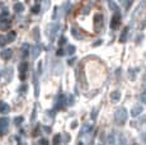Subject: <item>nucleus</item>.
Wrapping results in <instances>:
<instances>
[{
    "label": "nucleus",
    "instance_id": "obj_1",
    "mask_svg": "<svg viewBox=\"0 0 146 145\" xmlns=\"http://www.w3.org/2000/svg\"><path fill=\"white\" fill-rule=\"evenodd\" d=\"M127 110H126L125 107H121L118 110L114 112V120H116V122L118 125H123L126 121H127Z\"/></svg>",
    "mask_w": 146,
    "mask_h": 145
},
{
    "label": "nucleus",
    "instance_id": "obj_2",
    "mask_svg": "<svg viewBox=\"0 0 146 145\" xmlns=\"http://www.w3.org/2000/svg\"><path fill=\"white\" fill-rule=\"evenodd\" d=\"M58 28H60V24L58 23H53V24H51V26L48 27V28H47V35L50 36V40L51 41H55L56 33H57Z\"/></svg>",
    "mask_w": 146,
    "mask_h": 145
},
{
    "label": "nucleus",
    "instance_id": "obj_3",
    "mask_svg": "<svg viewBox=\"0 0 146 145\" xmlns=\"http://www.w3.org/2000/svg\"><path fill=\"white\" fill-rule=\"evenodd\" d=\"M146 7V3L145 1H141L139 5H137V8L135 9V12L132 13V21H136V19H139V17L142 14V12H144Z\"/></svg>",
    "mask_w": 146,
    "mask_h": 145
},
{
    "label": "nucleus",
    "instance_id": "obj_4",
    "mask_svg": "<svg viewBox=\"0 0 146 145\" xmlns=\"http://www.w3.org/2000/svg\"><path fill=\"white\" fill-rule=\"evenodd\" d=\"M8 127H9V118L8 117H1L0 118V135H5Z\"/></svg>",
    "mask_w": 146,
    "mask_h": 145
},
{
    "label": "nucleus",
    "instance_id": "obj_5",
    "mask_svg": "<svg viewBox=\"0 0 146 145\" xmlns=\"http://www.w3.org/2000/svg\"><path fill=\"white\" fill-rule=\"evenodd\" d=\"M119 22H121V13H119V12H117V13H114V14H113V17H112L111 27H112L113 29H116L117 27H118Z\"/></svg>",
    "mask_w": 146,
    "mask_h": 145
},
{
    "label": "nucleus",
    "instance_id": "obj_6",
    "mask_svg": "<svg viewBox=\"0 0 146 145\" xmlns=\"http://www.w3.org/2000/svg\"><path fill=\"white\" fill-rule=\"evenodd\" d=\"M18 69H19V71L22 72V75H21V79H26V76H24V72L28 71V63H26V61H22L21 64L18 65Z\"/></svg>",
    "mask_w": 146,
    "mask_h": 145
},
{
    "label": "nucleus",
    "instance_id": "obj_7",
    "mask_svg": "<svg viewBox=\"0 0 146 145\" xmlns=\"http://www.w3.org/2000/svg\"><path fill=\"white\" fill-rule=\"evenodd\" d=\"M141 112H142V106L137 104V106H135L132 110H131V116H132V117H137Z\"/></svg>",
    "mask_w": 146,
    "mask_h": 145
},
{
    "label": "nucleus",
    "instance_id": "obj_8",
    "mask_svg": "<svg viewBox=\"0 0 146 145\" xmlns=\"http://www.w3.org/2000/svg\"><path fill=\"white\" fill-rule=\"evenodd\" d=\"M118 144V140H117V135L114 132L109 134L108 135V145H117Z\"/></svg>",
    "mask_w": 146,
    "mask_h": 145
},
{
    "label": "nucleus",
    "instance_id": "obj_9",
    "mask_svg": "<svg viewBox=\"0 0 146 145\" xmlns=\"http://www.w3.org/2000/svg\"><path fill=\"white\" fill-rule=\"evenodd\" d=\"M12 55H13V51L10 49H8V50H3L1 52H0V56H1L4 60H8V59H10L12 57Z\"/></svg>",
    "mask_w": 146,
    "mask_h": 145
},
{
    "label": "nucleus",
    "instance_id": "obj_10",
    "mask_svg": "<svg viewBox=\"0 0 146 145\" xmlns=\"http://www.w3.org/2000/svg\"><path fill=\"white\" fill-rule=\"evenodd\" d=\"M40 54H41V46H40V45L33 46V49H32V57L33 59H37Z\"/></svg>",
    "mask_w": 146,
    "mask_h": 145
},
{
    "label": "nucleus",
    "instance_id": "obj_11",
    "mask_svg": "<svg viewBox=\"0 0 146 145\" xmlns=\"http://www.w3.org/2000/svg\"><path fill=\"white\" fill-rule=\"evenodd\" d=\"M29 49H31L29 45H28V43H23V46H22V56L27 57L28 54H29Z\"/></svg>",
    "mask_w": 146,
    "mask_h": 145
},
{
    "label": "nucleus",
    "instance_id": "obj_12",
    "mask_svg": "<svg viewBox=\"0 0 146 145\" xmlns=\"http://www.w3.org/2000/svg\"><path fill=\"white\" fill-rule=\"evenodd\" d=\"M119 98H121V93L118 90H114V92H112L111 93V99H112V102H118L119 101Z\"/></svg>",
    "mask_w": 146,
    "mask_h": 145
},
{
    "label": "nucleus",
    "instance_id": "obj_13",
    "mask_svg": "<svg viewBox=\"0 0 146 145\" xmlns=\"http://www.w3.org/2000/svg\"><path fill=\"white\" fill-rule=\"evenodd\" d=\"M127 35H128V27H125V29L122 31V35L119 37V42H126L127 41Z\"/></svg>",
    "mask_w": 146,
    "mask_h": 145
},
{
    "label": "nucleus",
    "instance_id": "obj_14",
    "mask_svg": "<svg viewBox=\"0 0 146 145\" xmlns=\"http://www.w3.org/2000/svg\"><path fill=\"white\" fill-rule=\"evenodd\" d=\"M10 111V107L8 103H0V113H8Z\"/></svg>",
    "mask_w": 146,
    "mask_h": 145
},
{
    "label": "nucleus",
    "instance_id": "obj_15",
    "mask_svg": "<svg viewBox=\"0 0 146 145\" xmlns=\"http://www.w3.org/2000/svg\"><path fill=\"white\" fill-rule=\"evenodd\" d=\"M8 18H9V12H8V10H3L1 14H0V22L4 23V22L8 21Z\"/></svg>",
    "mask_w": 146,
    "mask_h": 145
},
{
    "label": "nucleus",
    "instance_id": "obj_16",
    "mask_svg": "<svg viewBox=\"0 0 146 145\" xmlns=\"http://www.w3.org/2000/svg\"><path fill=\"white\" fill-rule=\"evenodd\" d=\"M23 9H24V5L22 4V3H15V4H14V10H15L17 13H22Z\"/></svg>",
    "mask_w": 146,
    "mask_h": 145
},
{
    "label": "nucleus",
    "instance_id": "obj_17",
    "mask_svg": "<svg viewBox=\"0 0 146 145\" xmlns=\"http://www.w3.org/2000/svg\"><path fill=\"white\" fill-rule=\"evenodd\" d=\"M71 33H72V36H74L76 40H81V38H83V36H81L80 33L78 32V31L75 29V28H71Z\"/></svg>",
    "mask_w": 146,
    "mask_h": 145
},
{
    "label": "nucleus",
    "instance_id": "obj_18",
    "mask_svg": "<svg viewBox=\"0 0 146 145\" xmlns=\"http://www.w3.org/2000/svg\"><path fill=\"white\" fill-rule=\"evenodd\" d=\"M14 38H15V32H14V31H12V32H10L9 35L7 36V40H8V42H13Z\"/></svg>",
    "mask_w": 146,
    "mask_h": 145
},
{
    "label": "nucleus",
    "instance_id": "obj_19",
    "mask_svg": "<svg viewBox=\"0 0 146 145\" xmlns=\"http://www.w3.org/2000/svg\"><path fill=\"white\" fill-rule=\"evenodd\" d=\"M108 5L112 8V9H113V12H114V13L119 12V9H118V7H117V5H116V3H113V1H109V3H108Z\"/></svg>",
    "mask_w": 146,
    "mask_h": 145
},
{
    "label": "nucleus",
    "instance_id": "obj_20",
    "mask_svg": "<svg viewBox=\"0 0 146 145\" xmlns=\"http://www.w3.org/2000/svg\"><path fill=\"white\" fill-rule=\"evenodd\" d=\"M8 43V40H7V36H0V47H3L4 45Z\"/></svg>",
    "mask_w": 146,
    "mask_h": 145
},
{
    "label": "nucleus",
    "instance_id": "obj_21",
    "mask_svg": "<svg viewBox=\"0 0 146 145\" xmlns=\"http://www.w3.org/2000/svg\"><path fill=\"white\" fill-rule=\"evenodd\" d=\"M75 52V46H67V50H66V54H69V55H72Z\"/></svg>",
    "mask_w": 146,
    "mask_h": 145
},
{
    "label": "nucleus",
    "instance_id": "obj_22",
    "mask_svg": "<svg viewBox=\"0 0 146 145\" xmlns=\"http://www.w3.org/2000/svg\"><path fill=\"white\" fill-rule=\"evenodd\" d=\"M40 4H38V3H36V5L35 7L32 8V13H35V14H37V13H40Z\"/></svg>",
    "mask_w": 146,
    "mask_h": 145
},
{
    "label": "nucleus",
    "instance_id": "obj_23",
    "mask_svg": "<svg viewBox=\"0 0 146 145\" xmlns=\"http://www.w3.org/2000/svg\"><path fill=\"white\" fill-rule=\"evenodd\" d=\"M64 101H65V98H64V96H60V98L57 99V107H58V108H61V107H62Z\"/></svg>",
    "mask_w": 146,
    "mask_h": 145
},
{
    "label": "nucleus",
    "instance_id": "obj_24",
    "mask_svg": "<svg viewBox=\"0 0 146 145\" xmlns=\"http://www.w3.org/2000/svg\"><path fill=\"white\" fill-rule=\"evenodd\" d=\"M23 117L22 116H19V117H15V120H14V121H15V125L17 126H19V125H22V122H23Z\"/></svg>",
    "mask_w": 146,
    "mask_h": 145
},
{
    "label": "nucleus",
    "instance_id": "obj_25",
    "mask_svg": "<svg viewBox=\"0 0 146 145\" xmlns=\"http://www.w3.org/2000/svg\"><path fill=\"white\" fill-rule=\"evenodd\" d=\"M140 99H141L142 103H145V104H146V90H144L141 93V96H140Z\"/></svg>",
    "mask_w": 146,
    "mask_h": 145
},
{
    "label": "nucleus",
    "instance_id": "obj_26",
    "mask_svg": "<svg viewBox=\"0 0 146 145\" xmlns=\"http://www.w3.org/2000/svg\"><path fill=\"white\" fill-rule=\"evenodd\" d=\"M53 145H60V135H55V138H53Z\"/></svg>",
    "mask_w": 146,
    "mask_h": 145
},
{
    "label": "nucleus",
    "instance_id": "obj_27",
    "mask_svg": "<svg viewBox=\"0 0 146 145\" xmlns=\"http://www.w3.org/2000/svg\"><path fill=\"white\" fill-rule=\"evenodd\" d=\"M27 89H28L27 85H22V87L19 88V92H21V94H24V93H26V90H27Z\"/></svg>",
    "mask_w": 146,
    "mask_h": 145
},
{
    "label": "nucleus",
    "instance_id": "obj_28",
    "mask_svg": "<svg viewBox=\"0 0 146 145\" xmlns=\"http://www.w3.org/2000/svg\"><path fill=\"white\" fill-rule=\"evenodd\" d=\"M56 54H57V56H64V55H65L66 52L64 51L62 49H58V50H57V52H56Z\"/></svg>",
    "mask_w": 146,
    "mask_h": 145
},
{
    "label": "nucleus",
    "instance_id": "obj_29",
    "mask_svg": "<svg viewBox=\"0 0 146 145\" xmlns=\"http://www.w3.org/2000/svg\"><path fill=\"white\" fill-rule=\"evenodd\" d=\"M67 104H69V106H72V104H74V98H72V96H70V99H67Z\"/></svg>",
    "mask_w": 146,
    "mask_h": 145
},
{
    "label": "nucleus",
    "instance_id": "obj_30",
    "mask_svg": "<svg viewBox=\"0 0 146 145\" xmlns=\"http://www.w3.org/2000/svg\"><path fill=\"white\" fill-rule=\"evenodd\" d=\"M37 71H38V74H41V72H42V61H40V63H38Z\"/></svg>",
    "mask_w": 146,
    "mask_h": 145
},
{
    "label": "nucleus",
    "instance_id": "obj_31",
    "mask_svg": "<svg viewBox=\"0 0 146 145\" xmlns=\"http://www.w3.org/2000/svg\"><path fill=\"white\" fill-rule=\"evenodd\" d=\"M65 41H66V38H65V37H61V38H60V41H58V43H60V45H64V43H65Z\"/></svg>",
    "mask_w": 146,
    "mask_h": 145
},
{
    "label": "nucleus",
    "instance_id": "obj_32",
    "mask_svg": "<svg viewBox=\"0 0 146 145\" xmlns=\"http://www.w3.org/2000/svg\"><path fill=\"white\" fill-rule=\"evenodd\" d=\"M41 144H42V145H48V141H47L46 139H42V140H41Z\"/></svg>",
    "mask_w": 146,
    "mask_h": 145
},
{
    "label": "nucleus",
    "instance_id": "obj_33",
    "mask_svg": "<svg viewBox=\"0 0 146 145\" xmlns=\"http://www.w3.org/2000/svg\"><path fill=\"white\" fill-rule=\"evenodd\" d=\"M8 27H9V23H8V24H1V26H0V28H1V29H7Z\"/></svg>",
    "mask_w": 146,
    "mask_h": 145
},
{
    "label": "nucleus",
    "instance_id": "obj_34",
    "mask_svg": "<svg viewBox=\"0 0 146 145\" xmlns=\"http://www.w3.org/2000/svg\"><path fill=\"white\" fill-rule=\"evenodd\" d=\"M141 140L146 144V134H142V135H141Z\"/></svg>",
    "mask_w": 146,
    "mask_h": 145
},
{
    "label": "nucleus",
    "instance_id": "obj_35",
    "mask_svg": "<svg viewBox=\"0 0 146 145\" xmlns=\"http://www.w3.org/2000/svg\"><path fill=\"white\" fill-rule=\"evenodd\" d=\"M74 61H75V59H70V60L67 61V64H69V65H72V64H74Z\"/></svg>",
    "mask_w": 146,
    "mask_h": 145
},
{
    "label": "nucleus",
    "instance_id": "obj_36",
    "mask_svg": "<svg viewBox=\"0 0 146 145\" xmlns=\"http://www.w3.org/2000/svg\"><path fill=\"white\" fill-rule=\"evenodd\" d=\"M17 140H18V145H26V144H24V143H23V141H22V140H19L18 138H17Z\"/></svg>",
    "mask_w": 146,
    "mask_h": 145
},
{
    "label": "nucleus",
    "instance_id": "obj_37",
    "mask_svg": "<svg viewBox=\"0 0 146 145\" xmlns=\"http://www.w3.org/2000/svg\"><path fill=\"white\" fill-rule=\"evenodd\" d=\"M142 121H146V116L142 117V118H141V121H140V122H142Z\"/></svg>",
    "mask_w": 146,
    "mask_h": 145
},
{
    "label": "nucleus",
    "instance_id": "obj_38",
    "mask_svg": "<svg viewBox=\"0 0 146 145\" xmlns=\"http://www.w3.org/2000/svg\"><path fill=\"white\" fill-rule=\"evenodd\" d=\"M92 116H93V118H95V110H93V115Z\"/></svg>",
    "mask_w": 146,
    "mask_h": 145
}]
</instances>
